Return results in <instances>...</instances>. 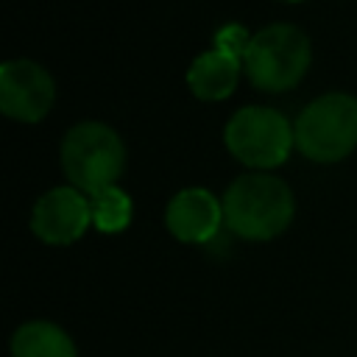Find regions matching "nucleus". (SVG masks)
I'll return each mask as SVG.
<instances>
[{"label": "nucleus", "instance_id": "obj_1", "mask_svg": "<svg viewBox=\"0 0 357 357\" xmlns=\"http://www.w3.org/2000/svg\"><path fill=\"white\" fill-rule=\"evenodd\" d=\"M296 212L290 187L271 173H245L223 195L226 229L243 240L279 237Z\"/></svg>", "mask_w": 357, "mask_h": 357}, {"label": "nucleus", "instance_id": "obj_2", "mask_svg": "<svg viewBox=\"0 0 357 357\" xmlns=\"http://www.w3.org/2000/svg\"><path fill=\"white\" fill-rule=\"evenodd\" d=\"M61 170L73 187L95 195L114 187L126 170V145L114 128L98 120L73 126L61 139Z\"/></svg>", "mask_w": 357, "mask_h": 357}, {"label": "nucleus", "instance_id": "obj_3", "mask_svg": "<svg viewBox=\"0 0 357 357\" xmlns=\"http://www.w3.org/2000/svg\"><path fill=\"white\" fill-rule=\"evenodd\" d=\"M312 61L310 39L301 28L276 22L251 36L243 67L257 89L284 92L296 86Z\"/></svg>", "mask_w": 357, "mask_h": 357}, {"label": "nucleus", "instance_id": "obj_4", "mask_svg": "<svg viewBox=\"0 0 357 357\" xmlns=\"http://www.w3.org/2000/svg\"><path fill=\"white\" fill-rule=\"evenodd\" d=\"M296 148L312 162H340L357 148V98L329 92L296 117Z\"/></svg>", "mask_w": 357, "mask_h": 357}, {"label": "nucleus", "instance_id": "obj_5", "mask_svg": "<svg viewBox=\"0 0 357 357\" xmlns=\"http://www.w3.org/2000/svg\"><path fill=\"white\" fill-rule=\"evenodd\" d=\"M223 139L237 162L248 167H276L290 156L296 131L276 109L245 106L229 117Z\"/></svg>", "mask_w": 357, "mask_h": 357}, {"label": "nucleus", "instance_id": "obj_6", "mask_svg": "<svg viewBox=\"0 0 357 357\" xmlns=\"http://www.w3.org/2000/svg\"><path fill=\"white\" fill-rule=\"evenodd\" d=\"M56 100L50 73L31 59H11L0 67V112L20 123L42 120Z\"/></svg>", "mask_w": 357, "mask_h": 357}, {"label": "nucleus", "instance_id": "obj_7", "mask_svg": "<svg viewBox=\"0 0 357 357\" xmlns=\"http://www.w3.org/2000/svg\"><path fill=\"white\" fill-rule=\"evenodd\" d=\"M92 223V209H89V195L81 192L78 187H56L45 192L33 212H31V229L39 240L50 245H70Z\"/></svg>", "mask_w": 357, "mask_h": 357}, {"label": "nucleus", "instance_id": "obj_8", "mask_svg": "<svg viewBox=\"0 0 357 357\" xmlns=\"http://www.w3.org/2000/svg\"><path fill=\"white\" fill-rule=\"evenodd\" d=\"M167 231L181 243H209L223 220V201L204 187H187L176 192L165 209Z\"/></svg>", "mask_w": 357, "mask_h": 357}, {"label": "nucleus", "instance_id": "obj_9", "mask_svg": "<svg viewBox=\"0 0 357 357\" xmlns=\"http://www.w3.org/2000/svg\"><path fill=\"white\" fill-rule=\"evenodd\" d=\"M240 73H243L240 56L212 47L192 59V64L187 70V86L201 100H223L234 92Z\"/></svg>", "mask_w": 357, "mask_h": 357}, {"label": "nucleus", "instance_id": "obj_10", "mask_svg": "<svg viewBox=\"0 0 357 357\" xmlns=\"http://www.w3.org/2000/svg\"><path fill=\"white\" fill-rule=\"evenodd\" d=\"M11 357H78L73 337L50 321H28L11 337Z\"/></svg>", "mask_w": 357, "mask_h": 357}, {"label": "nucleus", "instance_id": "obj_11", "mask_svg": "<svg viewBox=\"0 0 357 357\" xmlns=\"http://www.w3.org/2000/svg\"><path fill=\"white\" fill-rule=\"evenodd\" d=\"M89 209H92V226L98 231H103V234L123 231L131 223V215H134L131 198L117 184L89 195Z\"/></svg>", "mask_w": 357, "mask_h": 357}, {"label": "nucleus", "instance_id": "obj_12", "mask_svg": "<svg viewBox=\"0 0 357 357\" xmlns=\"http://www.w3.org/2000/svg\"><path fill=\"white\" fill-rule=\"evenodd\" d=\"M248 45H251V33H248L243 25H237V22L223 25V28L215 33V47L229 50V53H234V56H240V59H245Z\"/></svg>", "mask_w": 357, "mask_h": 357}, {"label": "nucleus", "instance_id": "obj_13", "mask_svg": "<svg viewBox=\"0 0 357 357\" xmlns=\"http://www.w3.org/2000/svg\"><path fill=\"white\" fill-rule=\"evenodd\" d=\"M290 3H293V0H290Z\"/></svg>", "mask_w": 357, "mask_h": 357}]
</instances>
